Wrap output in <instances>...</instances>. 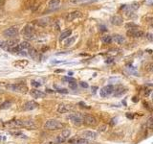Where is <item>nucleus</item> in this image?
Listing matches in <instances>:
<instances>
[{
	"label": "nucleus",
	"mask_w": 153,
	"mask_h": 144,
	"mask_svg": "<svg viewBox=\"0 0 153 144\" xmlns=\"http://www.w3.org/2000/svg\"><path fill=\"white\" fill-rule=\"evenodd\" d=\"M5 126L8 127H27V128H35V125L33 120H11L5 123Z\"/></svg>",
	"instance_id": "f257e3e1"
},
{
	"label": "nucleus",
	"mask_w": 153,
	"mask_h": 144,
	"mask_svg": "<svg viewBox=\"0 0 153 144\" xmlns=\"http://www.w3.org/2000/svg\"><path fill=\"white\" fill-rule=\"evenodd\" d=\"M44 128L46 130L54 131V130H59L63 128V124L57 119H50L46 121V123L44 124Z\"/></svg>",
	"instance_id": "f03ea898"
},
{
	"label": "nucleus",
	"mask_w": 153,
	"mask_h": 144,
	"mask_svg": "<svg viewBox=\"0 0 153 144\" xmlns=\"http://www.w3.org/2000/svg\"><path fill=\"white\" fill-rule=\"evenodd\" d=\"M22 34H23L24 38L27 40H34L35 37V32H34V27L30 24H27L24 27V29L22 30Z\"/></svg>",
	"instance_id": "7ed1b4c3"
},
{
	"label": "nucleus",
	"mask_w": 153,
	"mask_h": 144,
	"mask_svg": "<svg viewBox=\"0 0 153 144\" xmlns=\"http://www.w3.org/2000/svg\"><path fill=\"white\" fill-rule=\"evenodd\" d=\"M6 88L11 91L16 92H26V90H27L26 86H24L23 84H10L7 85Z\"/></svg>",
	"instance_id": "20e7f679"
},
{
	"label": "nucleus",
	"mask_w": 153,
	"mask_h": 144,
	"mask_svg": "<svg viewBox=\"0 0 153 144\" xmlns=\"http://www.w3.org/2000/svg\"><path fill=\"white\" fill-rule=\"evenodd\" d=\"M81 116V119H82V122L85 123L86 125H89V126H95L97 124V119L96 117L91 114H80Z\"/></svg>",
	"instance_id": "39448f33"
},
{
	"label": "nucleus",
	"mask_w": 153,
	"mask_h": 144,
	"mask_svg": "<svg viewBox=\"0 0 153 144\" xmlns=\"http://www.w3.org/2000/svg\"><path fill=\"white\" fill-rule=\"evenodd\" d=\"M68 119H70L72 121V123L76 126H80V125L82 124V119H81V116L79 113H71L68 115L67 117Z\"/></svg>",
	"instance_id": "423d86ee"
},
{
	"label": "nucleus",
	"mask_w": 153,
	"mask_h": 144,
	"mask_svg": "<svg viewBox=\"0 0 153 144\" xmlns=\"http://www.w3.org/2000/svg\"><path fill=\"white\" fill-rule=\"evenodd\" d=\"M3 34H4V36L9 37V38L12 39L13 37L17 36V34H18V28H17V27H16V26L9 27V28L5 29L4 32H3Z\"/></svg>",
	"instance_id": "0eeeda50"
},
{
	"label": "nucleus",
	"mask_w": 153,
	"mask_h": 144,
	"mask_svg": "<svg viewBox=\"0 0 153 144\" xmlns=\"http://www.w3.org/2000/svg\"><path fill=\"white\" fill-rule=\"evenodd\" d=\"M114 87L113 86H111V85H108V86H106L104 88H102L101 90H100V95L102 96V97H107V96H109L110 94H112L114 91Z\"/></svg>",
	"instance_id": "6e6552de"
},
{
	"label": "nucleus",
	"mask_w": 153,
	"mask_h": 144,
	"mask_svg": "<svg viewBox=\"0 0 153 144\" xmlns=\"http://www.w3.org/2000/svg\"><path fill=\"white\" fill-rule=\"evenodd\" d=\"M18 44V40L16 39H10V40L4 41V45H3V48L7 49V50H11L12 48L17 46Z\"/></svg>",
	"instance_id": "1a4fd4ad"
},
{
	"label": "nucleus",
	"mask_w": 153,
	"mask_h": 144,
	"mask_svg": "<svg viewBox=\"0 0 153 144\" xmlns=\"http://www.w3.org/2000/svg\"><path fill=\"white\" fill-rule=\"evenodd\" d=\"M82 16V14L79 12V11H74L72 13H68L66 16H65V20L66 21H73V20L79 18Z\"/></svg>",
	"instance_id": "9d476101"
},
{
	"label": "nucleus",
	"mask_w": 153,
	"mask_h": 144,
	"mask_svg": "<svg viewBox=\"0 0 153 144\" xmlns=\"http://www.w3.org/2000/svg\"><path fill=\"white\" fill-rule=\"evenodd\" d=\"M127 34H128L129 36L133 37V38H142V37L145 36V32L140 30V29H138V27L137 28L129 29Z\"/></svg>",
	"instance_id": "9b49d317"
},
{
	"label": "nucleus",
	"mask_w": 153,
	"mask_h": 144,
	"mask_svg": "<svg viewBox=\"0 0 153 144\" xmlns=\"http://www.w3.org/2000/svg\"><path fill=\"white\" fill-rule=\"evenodd\" d=\"M38 107V104L35 101H28L23 105V111H33Z\"/></svg>",
	"instance_id": "f8f14e48"
},
{
	"label": "nucleus",
	"mask_w": 153,
	"mask_h": 144,
	"mask_svg": "<svg viewBox=\"0 0 153 144\" xmlns=\"http://www.w3.org/2000/svg\"><path fill=\"white\" fill-rule=\"evenodd\" d=\"M82 136L83 138H85V139L95 140L98 137V134L96 132H93V131H85V132H83Z\"/></svg>",
	"instance_id": "ddd939ff"
},
{
	"label": "nucleus",
	"mask_w": 153,
	"mask_h": 144,
	"mask_svg": "<svg viewBox=\"0 0 153 144\" xmlns=\"http://www.w3.org/2000/svg\"><path fill=\"white\" fill-rule=\"evenodd\" d=\"M30 94L34 98H44L46 96V93H44V92H42L41 90H38V89H31Z\"/></svg>",
	"instance_id": "4468645a"
},
{
	"label": "nucleus",
	"mask_w": 153,
	"mask_h": 144,
	"mask_svg": "<svg viewBox=\"0 0 153 144\" xmlns=\"http://www.w3.org/2000/svg\"><path fill=\"white\" fill-rule=\"evenodd\" d=\"M110 21H111V23L113 24V25L120 26V25H122V24L123 19H122V16H111Z\"/></svg>",
	"instance_id": "2eb2a0df"
},
{
	"label": "nucleus",
	"mask_w": 153,
	"mask_h": 144,
	"mask_svg": "<svg viewBox=\"0 0 153 144\" xmlns=\"http://www.w3.org/2000/svg\"><path fill=\"white\" fill-rule=\"evenodd\" d=\"M72 107L69 106V105H65V104H59L58 106V112L59 113H65V112H69Z\"/></svg>",
	"instance_id": "dca6fc26"
},
{
	"label": "nucleus",
	"mask_w": 153,
	"mask_h": 144,
	"mask_svg": "<svg viewBox=\"0 0 153 144\" xmlns=\"http://www.w3.org/2000/svg\"><path fill=\"white\" fill-rule=\"evenodd\" d=\"M30 47H31V45L28 41H23V42H20L19 44H17L16 49H17V52H19V51H22V50L29 49Z\"/></svg>",
	"instance_id": "f3484780"
},
{
	"label": "nucleus",
	"mask_w": 153,
	"mask_h": 144,
	"mask_svg": "<svg viewBox=\"0 0 153 144\" xmlns=\"http://www.w3.org/2000/svg\"><path fill=\"white\" fill-rule=\"evenodd\" d=\"M112 41H115L118 44H122L126 41V39H124V37L121 36V35H115L112 37Z\"/></svg>",
	"instance_id": "a211bd4d"
},
{
	"label": "nucleus",
	"mask_w": 153,
	"mask_h": 144,
	"mask_svg": "<svg viewBox=\"0 0 153 144\" xmlns=\"http://www.w3.org/2000/svg\"><path fill=\"white\" fill-rule=\"evenodd\" d=\"M28 55L31 57L32 59H34V60H35V59H37V56H38V52L35 50L34 47H30L29 49H28Z\"/></svg>",
	"instance_id": "6ab92c4d"
},
{
	"label": "nucleus",
	"mask_w": 153,
	"mask_h": 144,
	"mask_svg": "<svg viewBox=\"0 0 153 144\" xmlns=\"http://www.w3.org/2000/svg\"><path fill=\"white\" fill-rule=\"evenodd\" d=\"M71 34H72V30H70V29L63 31V32L60 34L59 40H65V39H67V38H69V37L71 36Z\"/></svg>",
	"instance_id": "aec40b11"
},
{
	"label": "nucleus",
	"mask_w": 153,
	"mask_h": 144,
	"mask_svg": "<svg viewBox=\"0 0 153 144\" xmlns=\"http://www.w3.org/2000/svg\"><path fill=\"white\" fill-rule=\"evenodd\" d=\"M59 4H60V0H50L49 1V7L53 10L59 8Z\"/></svg>",
	"instance_id": "412c9836"
},
{
	"label": "nucleus",
	"mask_w": 153,
	"mask_h": 144,
	"mask_svg": "<svg viewBox=\"0 0 153 144\" xmlns=\"http://www.w3.org/2000/svg\"><path fill=\"white\" fill-rule=\"evenodd\" d=\"M77 37L78 36H73V37H69V39L65 41V47H69L71 45H73L75 43V41L77 40Z\"/></svg>",
	"instance_id": "4be33fe9"
},
{
	"label": "nucleus",
	"mask_w": 153,
	"mask_h": 144,
	"mask_svg": "<svg viewBox=\"0 0 153 144\" xmlns=\"http://www.w3.org/2000/svg\"><path fill=\"white\" fill-rule=\"evenodd\" d=\"M126 90L124 88H114V91H113V94L115 96H121L122 95L123 93H126Z\"/></svg>",
	"instance_id": "5701e85b"
},
{
	"label": "nucleus",
	"mask_w": 153,
	"mask_h": 144,
	"mask_svg": "<svg viewBox=\"0 0 153 144\" xmlns=\"http://www.w3.org/2000/svg\"><path fill=\"white\" fill-rule=\"evenodd\" d=\"M12 103L11 101H6V102H3L2 104L0 105V110H7V109H10L12 107Z\"/></svg>",
	"instance_id": "b1692460"
},
{
	"label": "nucleus",
	"mask_w": 153,
	"mask_h": 144,
	"mask_svg": "<svg viewBox=\"0 0 153 144\" xmlns=\"http://www.w3.org/2000/svg\"><path fill=\"white\" fill-rule=\"evenodd\" d=\"M71 135V131L69 130V129H65V130H63L62 132H61V135L60 136H62L63 138H65V139H68L69 138V136H70Z\"/></svg>",
	"instance_id": "393cba45"
},
{
	"label": "nucleus",
	"mask_w": 153,
	"mask_h": 144,
	"mask_svg": "<svg viewBox=\"0 0 153 144\" xmlns=\"http://www.w3.org/2000/svg\"><path fill=\"white\" fill-rule=\"evenodd\" d=\"M102 41L103 42L104 44H109L112 42V37L111 36H103L102 38Z\"/></svg>",
	"instance_id": "a878e982"
},
{
	"label": "nucleus",
	"mask_w": 153,
	"mask_h": 144,
	"mask_svg": "<svg viewBox=\"0 0 153 144\" xmlns=\"http://www.w3.org/2000/svg\"><path fill=\"white\" fill-rule=\"evenodd\" d=\"M49 23V19L48 18H43V19L37 20V24H39L41 26H46Z\"/></svg>",
	"instance_id": "bb28decb"
},
{
	"label": "nucleus",
	"mask_w": 153,
	"mask_h": 144,
	"mask_svg": "<svg viewBox=\"0 0 153 144\" xmlns=\"http://www.w3.org/2000/svg\"><path fill=\"white\" fill-rule=\"evenodd\" d=\"M68 86H69V88L73 89V90H75V89H77V88H78V84H77L75 81L69 82V83H68Z\"/></svg>",
	"instance_id": "cd10ccee"
},
{
	"label": "nucleus",
	"mask_w": 153,
	"mask_h": 144,
	"mask_svg": "<svg viewBox=\"0 0 153 144\" xmlns=\"http://www.w3.org/2000/svg\"><path fill=\"white\" fill-rule=\"evenodd\" d=\"M15 64L17 65V66H19V67H25V66L28 64V62L27 61H20L18 63H16Z\"/></svg>",
	"instance_id": "c85d7f7f"
},
{
	"label": "nucleus",
	"mask_w": 153,
	"mask_h": 144,
	"mask_svg": "<svg viewBox=\"0 0 153 144\" xmlns=\"http://www.w3.org/2000/svg\"><path fill=\"white\" fill-rule=\"evenodd\" d=\"M64 141H66V139L65 138H63L62 136H59L57 138H55V143H58V144H59V143H62V142H64Z\"/></svg>",
	"instance_id": "c756f323"
},
{
	"label": "nucleus",
	"mask_w": 153,
	"mask_h": 144,
	"mask_svg": "<svg viewBox=\"0 0 153 144\" xmlns=\"http://www.w3.org/2000/svg\"><path fill=\"white\" fill-rule=\"evenodd\" d=\"M55 88L58 89V91L59 92V93H63V94H67L68 93V90L67 89H65V88H58L57 86H55Z\"/></svg>",
	"instance_id": "7c9ffc66"
},
{
	"label": "nucleus",
	"mask_w": 153,
	"mask_h": 144,
	"mask_svg": "<svg viewBox=\"0 0 153 144\" xmlns=\"http://www.w3.org/2000/svg\"><path fill=\"white\" fill-rule=\"evenodd\" d=\"M77 144H88V140L85 138H80V139L77 140Z\"/></svg>",
	"instance_id": "2f4dec72"
},
{
	"label": "nucleus",
	"mask_w": 153,
	"mask_h": 144,
	"mask_svg": "<svg viewBox=\"0 0 153 144\" xmlns=\"http://www.w3.org/2000/svg\"><path fill=\"white\" fill-rule=\"evenodd\" d=\"M31 85L33 86V87H35V88H38V87L41 86V84H40L39 82H37V81H32Z\"/></svg>",
	"instance_id": "473e14b6"
},
{
	"label": "nucleus",
	"mask_w": 153,
	"mask_h": 144,
	"mask_svg": "<svg viewBox=\"0 0 153 144\" xmlns=\"http://www.w3.org/2000/svg\"><path fill=\"white\" fill-rule=\"evenodd\" d=\"M126 28H130V29H133V28H137V25L134 23H128L126 25Z\"/></svg>",
	"instance_id": "72a5a7b5"
},
{
	"label": "nucleus",
	"mask_w": 153,
	"mask_h": 144,
	"mask_svg": "<svg viewBox=\"0 0 153 144\" xmlns=\"http://www.w3.org/2000/svg\"><path fill=\"white\" fill-rule=\"evenodd\" d=\"M79 85H80V87H81V88H88V87H89L86 82H80V83H79Z\"/></svg>",
	"instance_id": "f704fd0d"
},
{
	"label": "nucleus",
	"mask_w": 153,
	"mask_h": 144,
	"mask_svg": "<svg viewBox=\"0 0 153 144\" xmlns=\"http://www.w3.org/2000/svg\"><path fill=\"white\" fill-rule=\"evenodd\" d=\"M63 81H67V82L69 83V82L75 81V79L74 78H72V77H63Z\"/></svg>",
	"instance_id": "c9c22d12"
},
{
	"label": "nucleus",
	"mask_w": 153,
	"mask_h": 144,
	"mask_svg": "<svg viewBox=\"0 0 153 144\" xmlns=\"http://www.w3.org/2000/svg\"><path fill=\"white\" fill-rule=\"evenodd\" d=\"M145 36H146V39H147L148 40H150V41H152V40H153L152 34H151V33H147V34H146Z\"/></svg>",
	"instance_id": "e433bc0d"
},
{
	"label": "nucleus",
	"mask_w": 153,
	"mask_h": 144,
	"mask_svg": "<svg viewBox=\"0 0 153 144\" xmlns=\"http://www.w3.org/2000/svg\"><path fill=\"white\" fill-rule=\"evenodd\" d=\"M147 126H148L149 129H152V118H149L148 121H147Z\"/></svg>",
	"instance_id": "4c0bfd02"
},
{
	"label": "nucleus",
	"mask_w": 153,
	"mask_h": 144,
	"mask_svg": "<svg viewBox=\"0 0 153 144\" xmlns=\"http://www.w3.org/2000/svg\"><path fill=\"white\" fill-rule=\"evenodd\" d=\"M106 129H107V126H105V125H103V126H101V127H100V129H99V131H100V132H105Z\"/></svg>",
	"instance_id": "58836bf2"
},
{
	"label": "nucleus",
	"mask_w": 153,
	"mask_h": 144,
	"mask_svg": "<svg viewBox=\"0 0 153 144\" xmlns=\"http://www.w3.org/2000/svg\"><path fill=\"white\" fill-rule=\"evenodd\" d=\"M117 121H118V118H117V117H116V118H113V119L111 120V123H110V124L113 126V125L117 124Z\"/></svg>",
	"instance_id": "ea45409f"
},
{
	"label": "nucleus",
	"mask_w": 153,
	"mask_h": 144,
	"mask_svg": "<svg viewBox=\"0 0 153 144\" xmlns=\"http://www.w3.org/2000/svg\"><path fill=\"white\" fill-rule=\"evenodd\" d=\"M113 62H114L113 58H108V59H106L105 61L106 64H111V63H113Z\"/></svg>",
	"instance_id": "a19ab883"
},
{
	"label": "nucleus",
	"mask_w": 153,
	"mask_h": 144,
	"mask_svg": "<svg viewBox=\"0 0 153 144\" xmlns=\"http://www.w3.org/2000/svg\"><path fill=\"white\" fill-rule=\"evenodd\" d=\"M152 64H147V70H148V71H151V70H152Z\"/></svg>",
	"instance_id": "79ce46f5"
},
{
	"label": "nucleus",
	"mask_w": 153,
	"mask_h": 144,
	"mask_svg": "<svg viewBox=\"0 0 153 144\" xmlns=\"http://www.w3.org/2000/svg\"><path fill=\"white\" fill-rule=\"evenodd\" d=\"M92 91H93V93H96V91H97V89H98V87H92Z\"/></svg>",
	"instance_id": "37998d69"
},
{
	"label": "nucleus",
	"mask_w": 153,
	"mask_h": 144,
	"mask_svg": "<svg viewBox=\"0 0 153 144\" xmlns=\"http://www.w3.org/2000/svg\"><path fill=\"white\" fill-rule=\"evenodd\" d=\"M126 117L129 118V119H132V118H133V115H132V114H129V113H126Z\"/></svg>",
	"instance_id": "c03bdc74"
},
{
	"label": "nucleus",
	"mask_w": 153,
	"mask_h": 144,
	"mask_svg": "<svg viewBox=\"0 0 153 144\" xmlns=\"http://www.w3.org/2000/svg\"><path fill=\"white\" fill-rule=\"evenodd\" d=\"M2 104V98H1V97H0V105Z\"/></svg>",
	"instance_id": "a18cd8bd"
}]
</instances>
